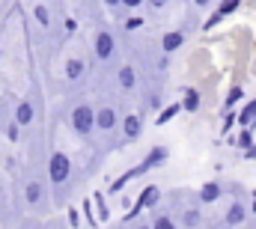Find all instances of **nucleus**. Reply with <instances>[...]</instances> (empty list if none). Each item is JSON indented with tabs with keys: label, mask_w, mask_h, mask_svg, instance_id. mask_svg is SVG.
Instances as JSON below:
<instances>
[{
	"label": "nucleus",
	"mask_w": 256,
	"mask_h": 229,
	"mask_svg": "<svg viewBox=\"0 0 256 229\" xmlns=\"http://www.w3.org/2000/svg\"><path fill=\"white\" fill-rule=\"evenodd\" d=\"M137 27H143V18H128L126 21V30H137Z\"/></svg>",
	"instance_id": "28"
},
{
	"label": "nucleus",
	"mask_w": 256,
	"mask_h": 229,
	"mask_svg": "<svg viewBox=\"0 0 256 229\" xmlns=\"http://www.w3.org/2000/svg\"><path fill=\"white\" fill-rule=\"evenodd\" d=\"M182 92H185L182 110H188V114H194V110H200V90H194V86H185Z\"/></svg>",
	"instance_id": "9"
},
{
	"label": "nucleus",
	"mask_w": 256,
	"mask_h": 229,
	"mask_svg": "<svg viewBox=\"0 0 256 229\" xmlns=\"http://www.w3.org/2000/svg\"><path fill=\"white\" fill-rule=\"evenodd\" d=\"M96 57L98 60L114 57V36H110V33H98V36H96Z\"/></svg>",
	"instance_id": "3"
},
{
	"label": "nucleus",
	"mask_w": 256,
	"mask_h": 229,
	"mask_svg": "<svg viewBox=\"0 0 256 229\" xmlns=\"http://www.w3.org/2000/svg\"><path fill=\"white\" fill-rule=\"evenodd\" d=\"M84 72H86V62H84V60H68V62H66V78H68V80H78V78H84Z\"/></svg>",
	"instance_id": "11"
},
{
	"label": "nucleus",
	"mask_w": 256,
	"mask_h": 229,
	"mask_svg": "<svg viewBox=\"0 0 256 229\" xmlns=\"http://www.w3.org/2000/svg\"><path fill=\"white\" fill-rule=\"evenodd\" d=\"M78 220H80V218H78V212L72 208V212H68V224H72V226H78Z\"/></svg>",
	"instance_id": "29"
},
{
	"label": "nucleus",
	"mask_w": 256,
	"mask_h": 229,
	"mask_svg": "<svg viewBox=\"0 0 256 229\" xmlns=\"http://www.w3.org/2000/svg\"><path fill=\"white\" fill-rule=\"evenodd\" d=\"M158 200H161V190H158L155 184H146L143 194H140V200H137V206H140V208H152Z\"/></svg>",
	"instance_id": "6"
},
{
	"label": "nucleus",
	"mask_w": 256,
	"mask_h": 229,
	"mask_svg": "<svg viewBox=\"0 0 256 229\" xmlns=\"http://www.w3.org/2000/svg\"><path fill=\"white\" fill-rule=\"evenodd\" d=\"M254 116H256V98H250V102H248V104L236 114V122H238V125H248Z\"/></svg>",
	"instance_id": "14"
},
{
	"label": "nucleus",
	"mask_w": 256,
	"mask_h": 229,
	"mask_svg": "<svg viewBox=\"0 0 256 229\" xmlns=\"http://www.w3.org/2000/svg\"><path fill=\"white\" fill-rule=\"evenodd\" d=\"M104 3H108V6H120V0H104Z\"/></svg>",
	"instance_id": "34"
},
{
	"label": "nucleus",
	"mask_w": 256,
	"mask_h": 229,
	"mask_svg": "<svg viewBox=\"0 0 256 229\" xmlns=\"http://www.w3.org/2000/svg\"><path fill=\"white\" fill-rule=\"evenodd\" d=\"M182 42H185V36H182V33H164L161 48H164V54H173V51H179V48H182Z\"/></svg>",
	"instance_id": "8"
},
{
	"label": "nucleus",
	"mask_w": 256,
	"mask_h": 229,
	"mask_svg": "<svg viewBox=\"0 0 256 229\" xmlns=\"http://www.w3.org/2000/svg\"><path fill=\"white\" fill-rule=\"evenodd\" d=\"M179 114H182V104H179V102H176V104H167V108L158 114V119H155V122H158V125H167L170 119H176Z\"/></svg>",
	"instance_id": "15"
},
{
	"label": "nucleus",
	"mask_w": 256,
	"mask_h": 229,
	"mask_svg": "<svg viewBox=\"0 0 256 229\" xmlns=\"http://www.w3.org/2000/svg\"><path fill=\"white\" fill-rule=\"evenodd\" d=\"M238 6H242L238 0H224V3H220V6L214 9V15H218V18H226V15H232V12H236Z\"/></svg>",
	"instance_id": "18"
},
{
	"label": "nucleus",
	"mask_w": 256,
	"mask_h": 229,
	"mask_svg": "<svg viewBox=\"0 0 256 229\" xmlns=\"http://www.w3.org/2000/svg\"><path fill=\"white\" fill-rule=\"evenodd\" d=\"M167 158H170V149H167V146H155V149H152V152L146 155V161H149L152 167H161V164H164Z\"/></svg>",
	"instance_id": "13"
},
{
	"label": "nucleus",
	"mask_w": 256,
	"mask_h": 229,
	"mask_svg": "<svg viewBox=\"0 0 256 229\" xmlns=\"http://www.w3.org/2000/svg\"><path fill=\"white\" fill-rule=\"evenodd\" d=\"M182 224H185V226H196V224H200V212H185V218H182Z\"/></svg>",
	"instance_id": "23"
},
{
	"label": "nucleus",
	"mask_w": 256,
	"mask_h": 229,
	"mask_svg": "<svg viewBox=\"0 0 256 229\" xmlns=\"http://www.w3.org/2000/svg\"><path fill=\"white\" fill-rule=\"evenodd\" d=\"M18 128H21V125H18V122H12V125L6 128V137H9V140H18Z\"/></svg>",
	"instance_id": "27"
},
{
	"label": "nucleus",
	"mask_w": 256,
	"mask_h": 229,
	"mask_svg": "<svg viewBox=\"0 0 256 229\" xmlns=\"http://www.w3.org/2000/svg\"><path fill=\"white\" fill-rule=\"evenodd\" d=\"M149 3H152V6H164L167 0H149Z\"/></svg>",
	"instance_id": "33"
},
{
	"label": "nucleus",
	"mask_w": 256,
	"mask_h": 229,
	"mask_svg": "<svg viewBox=\"0 0 256 229\" xmlns=\"http://www.w3.org/2000/svg\"><path fill=\"white\" fill-rule=\"evenodd\" d=\"M33 15H36V21H39L42 27H48V24H51V15H48V9H45V6H36V9H33Z\"/></svg>",
	"instance_id": "22"
},
{
	"label": "nucleus",
	"mask_w": 256,
	"mask_h": 229,
	"mask_svg": "<svg viewBox=\"0 0 256 229\" xmlns=\"http://www.w3.org/2000/svg\"><path fill=\"white\" fill-rule=\"evenodd\" d=\"M84 212H86V220H90V226H96V224H98V218L92 214V202H90V200L84 202Z\"/></svg>",
	"instance_id": "26"
},
{
	"label": "nucleus",
	"mask_w": 256,
	"mask_h": 229,
	"mask_svg": "<svg viewBox=\"0 0 256 229\" xmlns=\"http://www.w3.org/2000/svg\"><path fill=\"white\" fill-rule=\"evenodd\" d=\"M254 200H256V190H254Z\"/></svg>",
	"instance_id": "36"
},
{
	"label": "nucleus",
	"mask_w": 256,
	"mask_h": 229,
	"mask_svg": "<svg viewBox=\"0 0 256 229\" xmlns=\"http://www.w3.org/2000/svg\"><path fill=\"white\" fill-rule=\"evenodd\" d=\"M120 3H126L128 9H134V6H140V3H143V0H120Z\"/></svg>",
	"instance_id": "31"
},
{
	"label": "nucleus",
	"mask_w": 256,
	"mask_h": 229,
	"mask_svg": "<svg viewBox=\"0 0 256 229\" xmlns=\"http://www.w3.org/2000/svg\"><path fill=\"white\" fill-rule=\"evenodd\" d=\"M134 84H137L134 68H131V66H122V68H120V86H122V90H134Z\"/></svg>",
	"instance_id": "16"
},
{
	"label": "nucleus",
	"mask_w": 256,
	"mask_h": 229,
	"mask_svg": "<svg viewBox=\"0 0 256 229\" xmlns=\"http://www.w3.org/2000/svg\"><path fill=\"white\" fill-rule=\"evenodd\" d=\"M92 202H96V208H98V214H96V218H98V224H104V220H108V214H110V212H108V202H104V194H96V196H92Z\"/></svg>",
	"instance_id": "17"
},
{
	"label": "nucleus",
	"mask_w": 256,
	"mask_h": 229,
	"mask_svg": "<svg viewBox=\"0 0 256 229\" xmlns=\"http://www.w3.org/2000/svg\"><path fill=\"white\" fill-rule=\"evenodd\" d=\"M68 172H72V161L66 158L63 152H54L51 161H48V176H51V182H54V184H63L66 178H68Z\"/></svg>",
	"instance_id": "2"
},
{
	"label": "nucleus",
	"mask_w": 256,
	"mask_h": 229,
	"mask_svg": "<svg viewBox=\"0 0 256 229\" xmlns=\"http://www.w3.org/2000/svg\"><path fill=\"white\" fill-rule=\"evenodd\" d=\"M226 110H230V114L224 116V134H230V128L236 125V114H232V108H226Z\"/></svg>",
	"instance_id": "25"
},
{
	"label": "nucleus",
	"mask_w": 256,
	"mask_h": 229,
	"mask_svg": "<svg viewBox=\"0 0 256 229\" xmlns=\"http://www.w3.org/2000/svg\"><path fill=\"white\" fill-rule=\"evenodd\" d=\"M220 194H224V184H220V182H206V184H200V202H218Z\"/></svg>",
	"instance_id": "4"
},
{
	"label": "nucleus",
	"mask_w": 256,
	"mask_h": 229,
	"mask_svg": "<svg viewBox=\"0 0 256 229\" xmlns=\"http://www.w3.org/2000/svg\"><path fill=\"white\" fill-rule=\"evenodd\" d=\"M250 143H254V128H248V125H244V131L238 134V140H236V146H242V149H248Z\"/></svg>",
	"instance_id": "21"
},
{
	"label": "nucleus",
	"mask_w": 256,
	"mask_h": 229,
	"mask_svg": "<svg viewBox=\"0 0 256 229\" xmlns=\"http://www.w3.org/2000/svg\"><path fill=\"white\" fill-rule=\"evenodd\" d=\"M194 3H196V6H208L212 0H194Z\"/></svg>",
	"instance_id": "32"
},
{
	"label": "nucleus",
	"mask_w": 256,
	"mask_h": 229,
	"mask_svg": "<svg viewBox=\"0 0 256 229\" xmlns=\"http://www.w3.org/2000/svg\"><path fill=\"white\" fill-rule=\"evenodd\" d=\"M244 218H248L244 202H232V206H230V212H226V224H230V226H236V224H242Z\"/></svg>",
	"instance_id": "10"
},
{
	"label": "nucleus",
	"mask_w": 256,
	"mask_h": 229,
	"mask_svg": "<svg viewBox=\"0 0 256 229\" xmlns=\"http://www.w3.org/2000/svg\"><path fill=\"white\" fill-rule=\"evenodd\" d=\"M0 57H3V51H0Z\"/></svg>",
	"instance_id": "37"
},
{
	"label": "nucleus",
	"mask_w": 256,
	"mask_h": 229,
	"mask_svg": "<svg viewBox=\"0 0 256 229\" xmlns=\"http://www.w3.org/2000/svg\"><path fill=\"white\" fill-rule=\"evenodd\" d=\"M96 128H102V131H114V128H116V114H114L110 108L98 110V114H96Z\"/></svg>",
	"instance_id": "7"
},
{
	"label": "nucleus",
	"mask_w": 256,
	"mask_h": 229,
	"mask_svg": "<svg viewBox=\"0 0 256 229\" xmlns=\"http://www.w3.org/2000/svg\"><path fill=\"white\" fill-rule=\"evenodd\" d=\"M122 131H126L128 140H137L140 131H143V119H140L137 114H128L126 119H122Z\"/></svg>",
	"instance_id": "5"
},
{
	"label": "nucleus",
	"mask_w": 256,
	"mask_h": 229,
	"mask_svg": "<svg viewBox=\"0 0 256 229\" xmlns=\"http://www.w3.org/2000/svg\"><path fill=\"white\" fill-rule=\"evenodd\" d=\"M24 196H27V202H39L42 200V184L39 182H30L27 190H24Z\"/></svg>",
	"instance_id": "19"
},
{
	"label": "nucleus",
	"mask_w": 256,
	"mask_h": 229,
	"mask_svg": "<svg viewBox=\"0 0 256 229\" xmlns=\"http://www.w3.org/2000/svg\"><path fill=\"white\" fill-rule=\"evenodd\" d=\"M250 212H254V214H256V200H254V202H250Z\"/></svg>",
	"instance_id": "35"
},
{
	"label": "nucleus",
	"mask_w": 256,
	"mask_h": 229,
	"mask_svg": "<svg viewBox=\"0 0 256 229\" xmlns=\"http://www.w3.org/2000/svg\"><path fill=\"white\" fill-rule=\"evenodd\" d=\"M244 152H248V158H250V161H254V158H256V143H250V146H248V149H244Z\"/></svg>",
	"instance_id": "30"
},
{
	"label": "nucleus",
	"mask_w": 256,
	"mask_h": 229,
	"mask_svg": "<svg viewBox=\"0 0 256 229\" xmlns=\"http://www.w3.org/2000/svg\"><path fill=\"white\" fill-rule=\"evenodd\" d=\"M152 226H155V229H173L176 224H173L170 218H155V220H152Z\"/></svg>",
	"instance_id": "24"
},
{
	"label": "nucleus",
	"mask_w": 256,
	"mask_h": 229,
	"mask_svg": "<svg viewBox=\"0 0 256 229\" xmlns=\"http://www.w3.org/2000/svg\"><path fill=\"white\" fill-rule=\"evenodd\" d=\"M15 122H18V125H30V122H33V104H30V102H21V104L15 108Z\"/></svg>",
	"instance_id": "12"
},
{
	"label": "nucleus",
	"mask_w": 256,
	"mask_h": 229,
	"mask_svg": "<svg viewBox=\"0 0 256 229\" xmlns=\"http://www.w3.org/2000/svg\"><path fill=\"white\" fill-rule=\"evenodd\" d=\"M242 98H244V90H242V86H232V90L226 92V102H224V104H226V108H236Z\"/></svg>",
	"instance_id": "20"
},
{
	"label": "nucleus",
	"mask_w": 256,
	"mask_h": 229,
	"mask_svg": "<svg viewBox=\"0 0 256 229\" xmlns=\"http://www.w3.org/2000/svg\"><path fill=\"white\" fill-rule=\"evenodd\" d=\"M72 125H74V131H78L80 137H86V134L96 128V110L86 108V104L74 108V110H72Z\"/></svg>",
	"instance_id": "1"
}]
</instances>
